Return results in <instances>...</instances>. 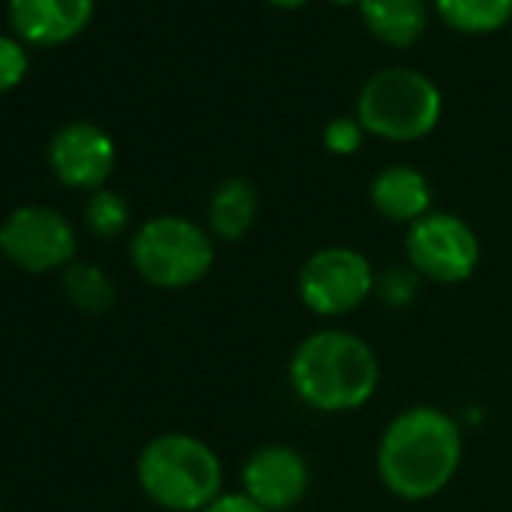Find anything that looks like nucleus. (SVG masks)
I'll list each match as a JSON object with an SVG mask.
<instances>
[{"label": "nucleus", "mask_w": 512, "mask_h": 512, "mask_svg": "<svg viewBox=\"0 0 512 512\" xmlns=\"http://www.w3.org/2000/svg\"><path fill=\"white\" fill-rule=\"evenodd\" d=\"M139 488L166 512H202L223 494V461L196 434L151 437L136 461Z\"/></svg>", "instance_id": "3"}, {"label": "nucleus", "mask_w": 512, "mask_h": 512, "mask_svg": "<svg viewBox=\"0 0 512 512\" xmlns=\"http://www.w3.org/2000/svg\"><path fill=\"white\" fill-rule=\"evenodd\" d=\"M371 205L380 217L392 220V223H416L419 217H425L434 202V190L431 181L425 178V172H419L410 163H392L383 166L368 187Z\"/></svg>", "instance_id": "12"}, {"label": "nucleus", "mask_w": 512, "mask_h": 512, "mask_svg": "<svg viewBox=\"0 0 512 512\" xmlns=\"http://www.w3.org/2000/svg\"><path fill=\"white\" fill-rule=\"evenodd\" d=\"M0 250L31 275L70 266L76 256V232L64 214L43 205L16 208L0 226Z\"/></svg>", "instance_id": "8"}, {"label": "nucleus", "mask_w": 512, "mask_h": 512, "mask_svg": "<svg viewBox=\"0 0 512 512\" xmlns=\"http://www.w3.org/2000/svg\"><path fill=\"white\" fill-rule=\"evenodd\" d=\"M64 290L70 302L85 314H103L115 305V284L100 266H70L64 275Z\"/></svg>", "instance_id": "16"}, {"label": "nucleus", "mask_w": 512, "mask_h": 512, "mask_svg": "<svg viewBox=\"0 0 512 512\" xmlns=\"http://www.w3.org/2000/svg\"><path fill=\"white\" fill-rule=\"evenodd\" d=\"M419 284L422 278L407 266V263H395V266H386L383 272H377L374 278V299L383 305V308H407L416 302L419 296Z\"/></svg>", "instance_id": "18"}, {"label": "nucleus", "mask_w": 512, "mask_h": 512, "mask_svg": "<svg viewBox=\"0 0 512 512\" xmlns=\"http://www.w3.org/2000/svg\"><path fill=\"white\" fill-rule=\"evenodd\" d=\"M362 139H365V127L359 124L356 115H338L323 130V145L338 157L356 154L362 148Z\"/></svg>", "instance_id": "19"}, {"label": "nucleus", "mask_w": 512, "mask_h": 512, "mask_svg": "<svg viewBox=\"0 0 512 512\" xmlns=\"http://www.w3.org/2000/svg\"><path fill=\"white\" fill-rule=\"evenodd\" d=\"M28 73V52L19 40L0 34V94L22 85Z\"/></svg>", "instance_id": "20"}, {"label": "nucleus", "mask_w": 512, "mask_h": 512, "mask_svg": "<svg viewBox=\"0 0 512 512\" xmlns=\"http://www.w3.org/2000/svg\"><path fill=\"white\" fill-rule=\"evenodd\" d=\"M356 118L368 136L383 142H419L440 124L443 94L425 73L389 67L362 85Z\"/></svg>", "instance_id": "4"}, {"label": "nucleus", "mask_w": 512, "mask_h": 512, "mask_svg": "<svg viewBox=\"0 0 512 512\" xmlns=\"http://www.w3.org/2000/svg\"><path fill=\"white\" fill-rule=\"evenodd\" d=\"M266 4H272L275 10H299V7L311 4V0H266Z\"/></svg>", "instance_id": "22"}, {"label": "nucleus", "mask_w": 512, "mask_h": 512, "mask_svg": "<svg viewBox=\"0 0 512 512\" xmlns=\"http://www.w3.org/2000/svg\"><path fill=\"white\" fill-rule=\"evenodd\" d=\"M85 223L100 238H115L130 223V205L115 190H94V196L85 205Z\"/></svg>", "instance_id": "17"}, {"label": "nucleus", "mask_w": 512, "mask_h": 512, "mask_svg": "<svg viewBox=\"0 0 512 512\" xmlns=\"http://www.w3.org/2000/svg\"><path fill=\"white\" fill-rule=\"evenodd\" d=\"M287 380L293 395L314 413H356L380 389V359L362 335L323 326L293 347Z\"/></svg>", "instance_id": "2"}, {"label": "nucleus", "mask_w": 512, "mask_h": 512, "mask_svg": "<svg viewBox=\"0 0 512 512\" xmlns=\"http://www.w3.org/2000/svg\"><path fill=\"white\" fill-rule=\"evenodd\" d=\"M461 458L464 434L458 419L434 404H410L380 431L374 467L392 497L425 503L449 488Z\"/></svg>", "instance_id": "1"}, {"label": "nucleus", "mask_w": 512, "mask_h": 512, "mask_svg": "<svg viewBox=\"0 0 512 512\" xmlns=\"http://www.w3.org/2000/svg\"><path fill=\"white\" fill-rule=\"evenodd\" d=\"M256 214H260V193L241 175L220 181L208 196L205 217L214 241H241L253 229Z\"/></svg>", "instance_id": "14"}, {"label": "nucleus", "mask_w": 512, "mask_h": 512, "mask_svg": "<svg viewBox=\"0 0 512 512\" xmlns=\"http://www.w3.org/2000/svg\"><path fill=\"white\" fill-rule=\"evenodd\" d=\"M332 4H341V7H350V4H359V0H332Z\"/></svg>", "instance_id": "23"}, {"label": "nucleus", "mask_w": 512, "mask_h": 512, "mask_svg": "<svg viewBox=\"0 0 512 512\" xmlns=\"http://www.w3.org/2000/svg\"><path fill=\"white\" fill-rule=\"evenodd\" d=\"M94 0H10V25L34 46H64L88 31Z\"/></svg>", "instance_id": "11"}, {"label": "nucleus", "mask_w": 512, "mask_h": 512, "mask_svg": "<svg viewBox=\"0 0 512 512\" xmlns=\"http://www.w3.org/2000/svg\"><path fill=\"white\" fill-rule=\"evenodd\" d=\"M362 25L392 49H410L428 31V0H359Z\"/></svg>", "instance_id": "13"}, {"label": "nucleus", "mask_w": 512, "mask_h": 512, "mask_svg": "<svg viewBox=\"0 0 512 512\" xmlns=\"http://www.w3.org/2000/svg\"><path fill=\"white\" fill-rule=\"evenodd\" d=\"M238 482V491L266 512H293L311 491V464L290 443H263L244 458Z\"/></svg>", "instance_id": "9"}, {"label": "nucleus", "mask_w": 512, "mask_h": 512, "mask_svg": "<svg viewBox=\"0 0 512 512\" xmlns=\"http://www.w3.org/2000/svg\"><path fill=\"white\" fill-rule=\"evenodd\" d=\"M377 269L350 244H326L314 250L296 275L299 302L323 320H338L374 299Z\"/></svg>", "instance_id": "6"}, {"label": "nucleus", "mask_w": 512, "mask_h": 512, "mask_svg": "<svg viewBox=\"0 0 512 512\" xmlns=\"http://www.w3.org/2000/svg\"><path fill=\"white\" fill-rule=\"evenodd\" d=\"M404 263L422 281L455 287L476 275L482 244L464 217L452 211H428L404 232Z\"/></svg>", "instance_id": "7"}, {"label": "nucleus", "mask_w": 512, "mask_h": 512, "mask_svg": "<svg viewBox=\"0 0 512 512\" xmlns=\"http://www.w3.org/2000/svg\"><path fill=\"white\" fill-rule=\"evenodd\" d=\"M202 512H266L263 506H256L250 497H244L241 491H223L211 506H205Z\"/></svg>", "instance_id": "21"}, {"label": "nucleus", "mask_w": 512, "mask_h": 512, "mask_svg": "<svg viewBox=\"0 0 512 512\" xmlns=\"http://www.w3.org/2000/svg\"><path fill=\"white\" fill-rule=\"evenodd\" d=\"M446 28L464 37H485L512 22V0H431Z\"/></svg>", "instance_id": "15"}, {"label": "nucleus", "mask_w": 512, "mask_h": 512, "mask_svg": "<svg viewBox=\"0 0 512 512\" xmlns=\"http://www.w3.org/2000/svg\"><path fill=\"white\" fill-rule=\"evenodd\" d=\"M217 244L208 226L181 214H157L145 220L133 241L130 260L139 278L157 290H187L214 269Z\"/></svg>", "instance_id": "5"}, {"label": "nucleus", "mask_w": 512, "mask_h": 512, "mask_svg": "<svg viewBox=\"0 0 512 512\" xmlns=\"http://www.w3.org/2000/svg\"><path fill=\"white\" fill-rule=\"evenodd\" d=\"M49 160L61 184L76 190H103L115 169V142L97 124L73 121L55 133Z\"/></svg>", "instance_id": "10"}]
</instances>
